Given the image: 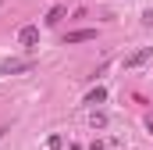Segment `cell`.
Listing matches in <instances>:
<instances>
[{
	"label": "cell",
	"instance_id": "obj_8",
	"mask_svg": "<svg viewBox=\"0 0 153 150\" xmlns=\"http://www.w3.org/2000/svg\"><path fill=\"white\" fill-rule=\"evenodd\" d=\"M146 129H150V132H153V114H150V118H146Z\"/></svg>",
	"mask_w": 153,
	"mask_h": 150
},
{
	"label": "cell",
	"instance_id": "obj_7",
	"mask_svg": "<svg viewBox=\"0 0 153 150\" xmlns=\"http://www.w3.org/2000/svg\"><path fill=\"white\" fill-rule=\"evenodd\" d=\"M89 125H93V129H103V125H107V114H89Z\"/></svg>",
	"mask_w": 153,
	"mask_h": 150
},
{
	"label": "cell",
	"instance_id": "obj_5",
	"mask_svg": "<svg viewBox=\"0 0 153 150\" xmlns=\"http://www.w3.org/2000/svg\"><path fill=\"white\" fill-rule=\"evenodd\" d=\"M103 100H107V89H103V86L89 89V97H85V104H103Z\"/></svg>",
	"mask_w": 153,
	"mask_h": 150
},
{
	"label": "cell",
	"instance_id": "obj_2",
	"mask_svg": "<svg viewBox=\"0 0 153 150\" xmlns=\"http://www.w3.org/2000/svg\"><path fill=\"white\" fill-rule=\"evenodd\" d=\"M18 39H22V46H36V39H39V29H36V25H25V29L18 32Z\"/></svg>",
	"mask_w": 153,
	"mask_h": 150
},
{
	"label": "cell",
	"instance_id": "obj_6",
	"mask_svg": "<svg viewBox=\"0 0 153 150\" xmlns=\"http://www.w3.org/2000/svg\"><path fill=\"white\" fill-rule=\"evenodd\" d=\"M61 18H64V7L57 4V7H50V14H46V25H57Z\"/></svg>",
	"mask_w": 153,
	"mask_h": 150
},
{
	"label": "cell",
	"instance_id": "obj_4",
	"mask_svg": "<svg viewBox=\"0 0 153 150\" xmlns=\"http://www.w3.org/2000/svg\"><path fill=\"white\" fill-rule=\"evenodd\" d=\"M85 39H96V29H78V32H68V43H85Z\"/></svg>",
	"mask_w": 153,
	"mask_h": 150
},
{
	"label": "cell",
	"instance_id": "obj_3",
	"mask_svg": "<svg viewBox=\"0 0 153 150\" xmlns=\"http://www.w3.org/2000/svg\"><path fill=\"white\" fill-rule=\"evenodd\" d=\"M32 68V61H7L4 68H0V75H14V72H29Z\"/></svg>",
	"mask_w": 153,
	"mask_h": 150
},
{
	"label": "cell",
	"instance_id": "obj_1",
	"mask_svg": "<svg viewBox=\"0 0 153 150\" xmlns=\"http://www.w3.org/2000/svg\"><path fill=\"white\" fill-rule=\"evenodd\" d=\"M150 57H153V46H143V50H135V54L125 57V68H139V64H146Z\"/></svg>",
	"mask_w": 153,
	"mask_h": 150
}]
</instances>
